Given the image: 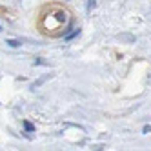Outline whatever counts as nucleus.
Returning <instances> with one entry per match:
<instances>
[{
  "label": "nucleus",
  "mask_w": 151,
  "mask_h": 151,
  "mask_svg": "<svg viewBox=\"0 0 151 151\" xmlns=\"http://www.w3.org/2000/svg\"><path fill=\"white\" fill-rule=\"evenodd\" d=\"M7 46H11V47H20L22 44H20V40H15V38H9L7 40Z\"/></svg>",
  "instance_id": "nucleus-2"
},
{
  "label": "nucleus",
  "mask_w": 151,
  "mask_h": 151,
  "mask_svg": "<svg viewBox=\"0 0 151 151\" xmlns=\"http://www.w3.org/2000/svg\"><path fill=\"white\" fill-rule=\"evenodd\" d=\"M77 35H80V29H75L71 35H66V40H73V38L77 37Z\"/></svg>",
  "instance_id": "nucleus-4"
},
{
  "label": "nucleus",
  "mask_w": 151,
  "mask_h": 151,
  "mask_svg": "<svg viewBox=\"0 0 151 151\" xmlns=\"http://www.w3.org/2000/svg\"><path fill=\"white\" fill-rule=\"evenodd\" d=\"M69 13L66 11L64 7H57L53 6L47 9V13H44L40 17V22H38V27L42 29V33L46 35H51V37H58L62 33H66V29L69 26Z\"/></svg>",
  "instance_id": "nucleus-1"
},
{
  "label": "nucleus",
  "mask_w": 151,
  "mask_h": 151,
  "mask_svg": "<svg viewBox=\"0 0 151 151\" xmlns=\"http://www.w3.org/2000/svg\"><path fill=\"white\" fill-rule=\"evenodd\" d=\"M24 127H26V131H27V133H31V131H35V126L31 124V122H27V120L24 122Z\"/></svg>",
  "instance_id": "nucleus-3"
},
{
  "label": "nucleus",
  "mask_w": 151,
  "mask_h": 151,
  "mask_svg": "<svg viewBox=\"0 0 151 151\" xmlns=\"http://www.w3.org/2000/svg\"><path fill=\"white\" fill-rule=\"evenodd\" d=\"M0 31H2V27H0Z\"/></svg>",
  "instance_id": "nucleus-5"
}]
</instances>
